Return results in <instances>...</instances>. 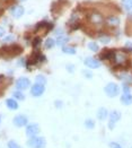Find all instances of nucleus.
Wrapping results in <instances>:
<instances>
[{
  "instance_id": "obj_31",
  "label": "nucleus",
  "mask_w": 132,
  "mask_h": 148,
  "mask_svg": "<svg viewBox=\"0 0 132 148\" xmlns=\"http://www.w3.org/2000/svg\"><path fill=\"white\" fill-rule=\"evenodd\" d=\"M5 33H6V31H5V28L2 27V26H0V37H2L5 35Z\"/></svg>"
},
{
  "instance_id": "obj_36",
  "label": "nucleus",
  "mask_w": 132,
  "mask_h": 148,
  "mask_svg": "<svg viewBox=\"0 0 132 148\" xmlns=\"http://www.w3.org/2000/svg\"><path fill=\"white\" fill-rule=\"evenodd\" d=\"M19 1H25V0H19Z\"/></svg>"
},
{
  "instance_id": "obj_30",
  "label": "nucleus",
  "mask_w": 132,
  "mask_h": 148,
  "mask_svg": "<svg viewBox=\"0 0 132 148\" xmlns=\"http://www.w3.org/2000/svg\"><path fill=\"white\" fill-rule=\"evenodd\" d=\"M40 43H41V38H40V37H37V38L34 40V42H33V47H37Z\"/></svg>"
},
{
  "instance_id": "obj_10",
  "label": "nucleus",
  "mask_w": 132,
  "mask_h": 148,
  "mask_svg": "<svg viewBox=\"0 0 132 148\" xmlns=\"http://www.w3.org/2000/svg\"><path fill=\"white\" fill-rule=\"evenodd\" d=\"M121 119V113L119 111H113L111 112L109 114V123H108V127L109 129H113V127L115 125V123Z\"/></svg>"
},
{
  "instance_id": "obj_33",
  "label": "nucleus",
  "mask_w": 132,
  "mask_h": 148,
  "mask_svg": "<svg viewBox=\"0 0 132 148\" xmlns=\"http://www.w3.org/2000/svg\"><path fill=\"white\" fill-rule=\"evenodd\" d=\"M123 90H124V93H130V88H129L128 86H124Z\"/></svg>"
},
{
  "instance_id": "obj_32",
  "label": "nucleus",
  "mask_w": 132,
  "mask_h": 148,
  "mask_svg": "<svg viewBox=\"0 0 132 148\" xmlns=\"http://www.w3.org/2000/svg\"><path fill=\"white\" fill-rule=\"evenodd\" d=\"M67 69L70 70V73H72V71H73V66H72V64H68V66H67Z\"/></svg>"
},
{
  "instance_id": "obj_24",
  "label": "nucleus",
  "mask_w": 132,
  "mask_h": 148,
  "mask_svg": "<svg viewBox=\"0 0 132 148\" xmlns=\"http://www.w3.org/2000/svg\"><path fill=\"white\" fill-rule=\"evenodd\" d=\"M123 7L127 9H131L132 8V0H122Z\"/></svg>"
},
{
  "instance_id": "obj_22",
  "label": "nucleus",
  "mask_w": 132,
  "mask_h": 148,
  "mask_svg": "<svg viewBox=\"0 0 132 148\" xmlns=\"http://www.w3.org/2000/svg\"><path fill=\"white\" fill-rule=\"evenodd\" d=\"M88 48H89V50H92L93 52H97V51L99 50L98 44H97L96 42H89V43H88Z\"/></svg>"
},
{
  "instance_id": "obj_23",
  "label": "nucleus",
  "mask_w": 132,
  "mask_h": 148,
  "mask_svg": "<svg viewBox=\"0 0 132 148\" xmlns=\"http://www.w3.org/2000/svg\"><path fill=\"white\" fill-rule=\"evenodd\" d=\"M85 127H86L87 129H93V128L95 127V122H94L92 119H88V120L85 121Z\"/></svg>"
},
{
  "instance_id": "obj_15",
  "label": "nucleus",
  "mask_w": 132,
  "mask_h": 148,
  "mask_svg": "<svg viewBox=\"0 0 132 148\" xmlns=\"http://www.w3.org/2000/svg\"><path fill=\"white\" fill-rule=\"evenodd\" d=\"M97 118L101 120V121H104L106 118H107V110L105 108H101L98 111H97Z\"/></svg>"
},
{
  "instance_id": "obj_2",
  "label": "nucleus",
  "mask_w": 132,
  "mask_h": 148,
  "mask_svg": "<svg viewBox=\"0 0 132 148\" xmlns=\"http://www.w3.org/2000/svg\"><path fill=\"white\" fill-rule=\"evenodd\" d=\"M88 19L92 24L96 25V26H99V25L104 24V17L101 12H96V10H93V12H89L88 15Z\"/></svg>"
},
{
  "instance_id": "obj_17",
  "label": "nucleus",
  "mask_w": 132,
  "mask_h": 148,
  "mask_svg": "<svg viewBox=\"0 0 132 148\" xmlns=\"http://www.w3.org/2000/svg\"><path fill=\"white\" fill-rule=\"evenodd\" d=\"M68 41H69L68 36H63V35H61V36L58 37V40L55 41V43H57L59 47H64V44H66Z\"/></svg>"
},
{
  "instance_id": "obj_29",
  "label": "nucleus",
  "mask_w": 132,
  "mask_h": 148,
  "mask_svg": "<svg viewBox=\"0 0 132 148\" xmlns=\"http://www.w3.org/2000/svg\"><path fill=\"white\" fill-rule=\"evenodd\" d=\"M125 50L132 51V42H127L125 43Z\"/></svg>"
},
{
  "instance_id": "obj_21",
  "label": "nucleus",
  "mask_w": 132,
  "mask_h": 148,
  "mask_svg": "<svg viewBox=\"0 0 132 148\" xmlns=\"http://www.w3.org/2000/svg\"><path fill=\"white\" fill-rule=\"evenodd\" d=\"M62 51L64 53H67V54H75L76 53V50H75V48H72V47H63Z\"/></svg>"
},
{
  "instance_id": "obj_18",
  "label": "nucleus",
  "mask_w": 132,
  "mask_h": 148,
  "mask_svg": "<svg viewBox=\"0 0 132 148\" xmlns=\"http://www.w3.org/2000/svg\"><path fill=\"white\" fill-rule=\"evenodd\" d=\"M12 95H14L15 99H18V101H24L25 99V95L24 93H22V90H15L12 93Z\"/></svg>"
},
{
  "instance_id": "obj_7",
  "label": "nucleus",
  "mask_w": 132,
  "mask_h": 148,
  "mask_svg": "<svg viewBox=\"0 0 132 148\" xmlns=\"http://www.w3.org/2000/svg\"><path fill=\"white\" fill-rule=\"evenodd\" d=\"M25 12V9L23 6H19V5H17V6H14L10 8V14H12V16L14 18H21L23 15H24Z\"/></svg>"
},
{
  "instance_id": "obj_6",
  "label": "nucleus",
  "mask_w": 132,
  "mask_h": 148,
  "mask_svg": "<svg viewBox=\"0 0 132 148\" xmlns=\"http://www.w3.org/2000/svg\"><path fill=\"white\" fill-rule=\"evenodd\" d=\"M38 132H40V127H38V124H36V123L29 124V125H27V128H26V135L29 137V138L37 136Z\"/></svg>"
},
{
  "instance_id": "obj_4",
  "label": "nucleus",
  "mask_w": 132,
  "mask_h": 148,
  "mask_svg": "<svg viewBox=\"0 0 132 148\" xmlns=\"http://www.w3.org/2000/svg\"><path fill=\"white\" fill-rule=\"evenodd\" d=\"M15 86L18 90H25V89H27L28 87L31 86V80L28 78H26V77H21V78H18L16 80Z\"/></svg>"
},
{
  "instance_id": "obj_13",
  "label": "nucleus",
  "mask_w": 132,
  "mask_h": 148,
  "mask_svg": "<svg viewBox=\"0 0 132 148\" xmlns=\"http://www.w3.org/2000/svg\"><path fill=\"white\" fill-rule=\"evenodd\" d=\"M121 102L124 105H130L132 104V95L130 93H123L121 96Z\"/></svg>"
},
{
  "instance_id": "obj_14",
  "label": "nucleus",
  "mask_w": 132,
  "mask_h": 148,
  "mask_svg": "<svg viewBox=\"0 0 132 148\" xmlns=\"http://www.w3.org/2000/svg\"><path fill=\"white\" fill-rule=\"evenodd\" d=\"M6 105L9 110H17L18 109V103L15 99H6Z\"/></svg>"
},
{
  "instance_id": "obj_1",
  "label": "nucleus",
  "mask_w": 132,
  "mask_h": 148,
  "mask_svg": "<svg viewBox=\"0 0 132 148\" xmlns=\"http://www.w3.org/2000/svg\"><path fill=\"white\" fill-rule=\"evenodd\" d=\"M27 145L31 148H44L47 145V141L43 137H32L27 141Z\"/></svg>"
},
{
  "instance_id": "obj_19",
  "label": "nucleus",
  "mask_w": 132,
  "mask_h": 148,
  "mask_svg": "<svg viewBox=\"0 0 132 148\" xmlns=\"http://www.w3.org/2000/svg\"><path fill=\"white\" fill-rule=\"evenodd\" d=\"M55 44H57V43H55V41H54L53 38H51V37L48 38V40L45 41V43H44V45H45V48H47V49H52Z\"/></svg>"
},
{
  "instance_id": "obj_8",
  "label": "nucleus",
  "mask_w": 132,
  "mask_h": 148,
  "mask_svg": "<svg viewBox=\"0 0 132 148\" xmlns=\"http://www.w3.org/2000/svg\"><path fill=\"white\" fill-rule=\"evenodd\" d=\"M84 63L90 69H97L101 67V61L98 59H95V58H86Z\"/></svg>"
},
{
  "instance_id": "obj_37",
  "label": "nucleus",
  "mask_w": 132,
  "mask_h": 148,
  "mask_svg": "<svg viewBox=\"0 0 132 148\" xmlns=\"http://www.w3.org/2000/svg\"><path fill=\"white\" fill-rule=\"evenodd\" d=\"M0 120H1V116H0Z\"/></svg>"
},
{
  "instance_id": "obj_12",
  "label": "nucleus",
  "mask_w": 132,
  "mask_h": 148,
  "mask_svg": "<svg viewBox=\"0 0 132 148\" xmlns=\"http://www.w3.org/2000/svg\"><path fill=\"white\" fill-rule=\"evenodd\" d=\"M106 24L112 26V27H116V26L120 25V18L118 16H114V15L108 16L107 18H106Z\"/></svg>"
},
{
  "instance_id": "obj_5",
  "label": "nucleus",
  "mask_w": 132,
  "mask_h": 148,
  "mask_svg": "<svg viewBox=\"0 0 132 148\" xmlns=\"http://www.w3.org/2000/svg\"><path fill=\"white\" fill-rule=\"evenodd\" d=\"M12 122H14V124H15L16 127H18V128H22V127H25V125H27L28 119H27V116H25L24 114H19V115H16V116L14 118Z\"/></svg>"
},
{
  "instance_id": "obj_28",
  "label": "nucleus",
  "mask_w": 132,
  "mask_h": 148,
  "mask_svg": "<svg viewBox=\"0 0 132 148\" xmlns=\"http://www.w3.org/2000/svg\"><path fill=\"white\" fill-rule=\"evenodd\" d=\"M109 148H122V147H121L120 144H118V143H111L109 144Z\"/></svg>"
},
{
  "instance_id": "obj_9",
  "label": "nucleus",
  "mask_w": 132,
  "mask_h": 148,
  "mask_svg": "<svg viewBox=\"0 0 132 148\" xmlns=\"http://www.w3.org/2000/svg\"><path fill=\"white\" fill-rule=\"evenodd\" d=\"M44 90H45L44 85L35 84V85H33L32 88H31V94H32L33 96H35V97H38V96H41V95L44 93Z\"/></svg>"
},
{
  "instance_id": "obj_16",
  "label": "nucleus",
  "mask_w": 132,
  "mask_h": 148,
  "mask_svg": "<svg viewBox=\"0 0 132 148\" xmlns=\"http://www.w3.org/2000/svg\"><path fill=\"white\" fill-rule=\"evenodd\" d=\"M114 61H115L116 64H123L124 62L127 61V59H125V57H124L123 54H121V53H115Z\"/></svg>"
},
{
  "instance_id": "obj_26",
  "label": "nucleus",
  "mask_w": 132,
  "mask_h": 148,
  "mask_svg": "<svg viewBox=\"0 0 132 148\" xmlns=\"http://www.w3.org/2000/svg\"><path fill=\"white\" fill-rule=\"evenodd\" d=\"M12 41H15V36L14 35H8V36H6L2 40L3 43H9V42H12Z\"/></svg>"
},
{
  "instance_id": "obj_35",
  "label": "nucleus",
  "mask_w": 132,
  "mask_h": 148,
  "mask_svg": "<svg viewBox=\"0 0 132 148\" xmlns=\"http://www.w3.org/2000/svg\"><path fill=\"white\" fill-rule=\"evenodd\" d=\"M55 104H57V108H61V106H62V105H61L62 103L59 102V101H57V102H55Z\"/></svg>"
},
{
  "instance_id": "obj_27",
  "label": "nucleus",
  "mask_w": 132,
  "mask_h": 148,
  "mask_svg": "<svg viewBox=\"0 0 132 148\" xmlns=\"http://www.w3.org/2000/svg\"><path fill=\"white\" fill-rule=\"evenodd\" d=\"M8 148H19V146L14 140H10V141H8Z\"/></svg>"
},
{
  "instance_id": "obj_3",
  "label": "nucleus",
  "mask_w": 132,
  "mask_h": 148,
  "mask_svg": "<svg viewBox=\"0 0 132 148\" xmlns=\"http://www.w3.org/2000/svg\"><path fill=\"white\" fill-rule=\"evenodd\" d=\"M104 92L108 97H115L120 93V87L114 83H109V84H107V86H105Z\"/></svg>"
},
{
  "instance_id": "obj_11",
  "label": "nucleus",
  "mask_w": 132,
  "mask_h": 148,
  "mask_svg": "<svg viewBox=\"0 0 132 148\" xmlns=\"http://www.w3.org/2000/svg\"><path fill=\"white\" fill-rule=\"evenodd\" d=\"M114 57H115V52L113 50L106 49L101 53V59H103V60H105V59H107V60H114Z\"/></svg>"
},
{
  "instance_id": "obj_34",
  "label": "nucleus",
  "mask_w": 132,
  "mask_h": 148,
  "mask_svg": "<svg viewBox=\"0 0 132 148\" xmlns=\"http://www.w3.org/2000/svg\"><path fill=\"white\" fill-rule=\"evenodd\" d=\"M84 74L86 75V76H88V78H92V74H90L89 71H86V70H84Z\"/></svg>"
},
{
  "instance_id": "obj_20",
  "label": "nucleus",
  "mask_w": 132,
  "mask_h": 148,
  "mask_svg": "<svg viewBox=\"0 0 132 148\" xmlns=\"http://www.w3.org/2000/svg\"><path fill=\"white\" fill-rule=\"evenodd\" d=\"M36 84H40V85H45V84H47V78H45L44 76H42V75L37 76V77H36Z\"/></svg>"
},
{
  "instance_id": "obj_25",
  "label": "nucleus",
  "mask_w": 132,
  "mask_h": 148,
  "mask_svg": "<svg viewBox=\"0 0 132 148\" xmlns=\"http://www.w3.org/2000/svg\"><path fill=\"white\" fill-rule=\"evenodd\" d=\"M99 41H101L103 44H108V43L111 42V37L107 36V35H105V36L99 37Z\"/></svg>"
}]
</instances>
